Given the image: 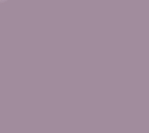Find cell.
<instances>
[{"instance_id":"1","label":"cell","mask_w":149,"mask_h":133,"mask_svg":"<svg viewBox=\"0 0 149 133\" xmlns=\"http://www.w3.org/2000/svg\"><path fill=\"white\" fill-rule=\"evenodd\" d=\"M6 1H8V0H0V3H4Z\"/></svg>"}]
</instances>
